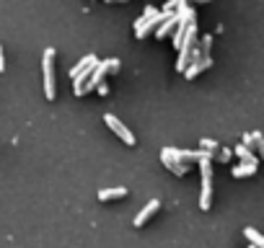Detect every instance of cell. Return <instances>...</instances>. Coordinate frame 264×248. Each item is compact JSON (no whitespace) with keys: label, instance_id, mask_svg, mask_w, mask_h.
<instances>
[{"label":"cell","instance_id":"obj_1","mask_svg":"<svg viewBox=\"0 0 264 248\" xmlns=\"http://www.w3.org/2000/svg\"><path fill=\"white\" fill-rule=\"evenodd\" d=\"M199 209H213V160H199Z\"/></svg>","mask_w":264,"mask_h":248},{"label":"cell","instance_id":"obj_2","mask_svg":"<svg viewBox=\"0 0 264 248\" xmlns=\"http://www.w3.org/2000/svg\"><path fill=\"white\" fill-rule=\"evenodd\" d=\"M168 16H171V13L158 11V8L148 5V8H145V13L138 18V21H135V36H138V39H145V36H148L153 29H158V26L166 21Z\"/></svg>","mask_w":264,"mask_h":248},{"label":"cell","instance_id":"obj_3","mask_svg":"<svg viewBox=\"0 0 264 248\" xmlns=\"http://www.w3.org/2000/svg\"><path fill=\"white\" fill-rule=\"evenodd\" d=\"M117 70H120V60H117V57L101 60V62H98V65H96L94 75L88 78V83H86V86L78 90L75 96H86V93H91V90H96V88H98V86H101V83H104V78L109 75V72H117Z\"/></svg>","mask_w":264,"mask_h":248},{"label":"cell","instance_id":"obj_4","mask_svg":"<svg viewBox=\"0 0 264 248\" xmlns=\"http://www.w3.org/2000/svg\"><path fill=\"white\" fill-rule=\"evenodd\" d=\"M42 75H44V96L47 101L57 98V88H54V49L47 47L42 57Z\"/></svg>","mask_w":264,"mask_h":248},{"label":"cell","instance_id":"obj_5","mask_svg":"<svg viewBox=\"0 0 264 248\" xmlns=\"http://www.w3.org/2000/svg\"><path fill=\"white\" fill-rule=\"evenodd\" d=\"M104 124H106L117 137H120V140L127 145V148H135V135H132V132L120 122V116H114V114H104Z\"/></svg>","mask_w":264,"mask_h":248},{"label":"cell","instance_id":"obj_6","mask_svg":"<svg viewBox=\"0 0 264 248\" xmlns=\"http://www.w3.org/2000/svg\"><path fill=\"white\" fill-rule=\"evenodd\" d=\"M161 163L166 165V168H168L171 173H174V176H187V173H189V163H181L179 158H174L168 148H163V150H161Z\"/></svg>","mask_w":264,"mask_h":248},{"label":"cell","instance_id":"obj_7","mask_svg":"<svg viewBox=\"0 0 264 248\" xmlns=\"http://www.w3.org/2000/svg\"><path fill=\"white\" fill-rule=\"evenodd\" d=\"M158 209H161V202H158V199H150L148 204H145V207L140 209V212L135 215V220H132V225H135V227H143V225L148 223V220H150L153 215L158 212Z\"/></svg>","mask_w":264,"mask_h":248},{"label":"cell","instance_id":"obj_8","mask_svg":"<svg viewBox=\"0 0 264 248\" xmlns=\"http://www.w3.org/2000/svg\"><path fill=\"white\" fill-rule=\"evenodd\" d=\"M259 171V160H241L239 165H233V179H246V176H254Z\"/></svg>","mask_w":264,"mask_h":248},{"label":"cell","instance_id":"obj_9","mask_svg":"<svg viewBox=\"0 0 264 248\" xmlns=\"http://www.w3.org/2000/svg\"><path fill=\"white\" fill-rule=\"evenodd\" d=\"M207 68H213V57H202V60H194V62H189V68L184 70V78L187 80H194L202 70Z\"/></svg>","mask_w":264,"mask_h":248},{"label":"cell","instance_id":"obj_10","mask_svg":"<svg viewBox=\"0 0 264 248\" xmlns=\"http://www.w3.org/2000/svg\"><path fill=\"white\" fill-rule=\"evenodd\" d=\"M122 197H127V186H112V189L98 191V202H112V199H122Z\"/></svg>","mask_w":264,"mask_h":248},{"label":"cell","instance_id":"obj_11","mask_svg":"<svg viewBox=\"0 0 264 248\" xmlns=\"http://www.w3.org/2000/svg\"><path fill=\"white\" fill-rule=\"evenodd\" d=\"M176 23H179V18H176V13H171V16L166 18V21H163V23L158 26V29H156V36H158V39H163V36H168L171 31L176 29Z\"/></svg>","mask_w":264,"mask_h":248},{"label":"cell","instance_id":"obj_12","mask_svg":"<svg viewBox=\"0 0 264 248\" xmlns=\"http://www.w3.org/2000/svg\"><path fill=\"white\" fill-rule=\"evenodd\" d=\"M243 235H246V241H249L251 246L264 248V233H259L257 227H243Z\"/></svg>","mask_w":264,"mask_h":248},{"label":"cell","instance_id":"obj_13","mask_svg":"<svg viewBox=\"0 0 264 248\" xmlns=\"http://www.w3.org/2000/svg\"><path fill=\"white\" fill-rule=\"evenodd\" d=\"M91 62H98V57H96V54H86V57H83V60H80V62H78L75 68L70 70V78H78L80 72H83V70H86V68L91 65Z\"/></svg>","mask_w":264,"mask_h":248},{"label":"cell","instance_id":"obj_14","mask_svg":"<svg viewBox=\"0 0 264 248\" xmlns=\"http://www.w3.org/2000/svg\"><path fill=\"white\" fill-rule=\"evenodd\" d=\"M233 155H239L241 160H257V155H254V153H251V148H249V145H243V142L233 148Z\"/></svg>","mask_w":264,"mask_h":248},{"label":"cell","instance_id":"obj_15","mask_svg":"<svg viewBox=\"0 0 264 248\" xmlns=\"http://www.w3.org/2000/svg\"><path fill=\"white\" fill-rule=\"evenodd\" d=\"M251 137H254V145H251V148L257 150L259 158L264 160V135H262V132H251Z\"/></svg>","mask_w":264,"mask_h":248},{"label":"cell","instance_id":"obj_16","mask_svg":"<svg viewBox=\"0 0 264 248\" xmlns=\"http://www.w3.org/2000/svg\"><path fill=\"white\" fill-rule=\"evenodd\" d=\"M199 148L210 150V153H217V150H220V145H217L215 140H210V137H202V140H199Z\"/></svg>","mask_w":264,"mask_h":248},{"label":"cell","instance_id":"obj_17","mask_svg":"<svg viewBox=\"0 0 264 248\" xmlns=\"http://www.w3.org/2000/svg\"><path fill=\"white\" fill-rule=\"evenodd\" d=\"M231 158H233V150H228V148H220V150L215 153V160L217 163H228Z\"/></svg>","mask_w":264,"mask_h":248},{"label":"cell","instance_id":"obj_18","mask_svg":"<svg viewBox=\"0 0 264 248\" xmlns=\"http://www.w3.org/2000/svg\"><path fill=\"white\" fill-rule=\"evenodd\" d=\"M210 47H213V34H205L202 36V52H205V57H210Z\"/></svg>","mask_w":264,"mask_h":248},{"label":"cell","instance_id":"obj_19","mask_svg":"<svg viewBox=\"0 0 264 248\" xmlns=\"http://www.w3.org/2000/svg\"><path fill=\"white\" fill-rule=\"evenodd\" d=\"M96 90H98V96H106V93H109V86H106V83H101Z\"/></svg>","mask_w":264,"mask_h":248},{"label":"cell","instance_id":"obj_20","mask_svg":"<svg viewBox=\"0 0 264 248\" xmlns=\"http://www.w3.org/2000/svg\"><path fill=\"white\" fill-rule=\"evenodd\" d=\"M5 70V57H3V47H0V72Z\"/></svg>","mask_w":264,"mask_h":248},{"label":"cell","instance_id":"obj_21","mask_svg":"<svg viewBox=\"0 0 264 248\" xmlns=\"http://www.w3.org/2000/svg\"><path fill=\"white\" fill-rule=\"evenodd\" d=\"M109 3H127V0H109Z\"/></svg>","mask_w":264,"mask_h":248},{"label":"cell","instance_id":"obj_22","mask_svg":"<svg viewBox=\"0 0 264 248\" xmlns=\"http://www.w3.org/2000/svg\"><path fill=\"white\" fill-rule=\"evenodd\" d=\"M246 248H257V246H251V243H249V246H246Z\"/></svg>","mask_w":264,"mask_h":248}]
</instances>
